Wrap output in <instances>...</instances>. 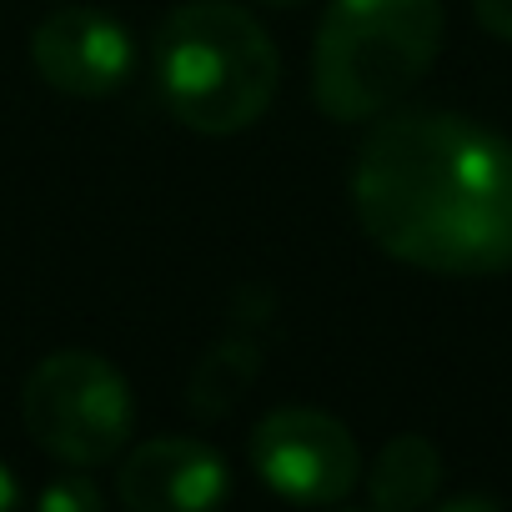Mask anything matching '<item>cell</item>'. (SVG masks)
<instances>
[{
    "label": "cell",
    "mask_w": 512,
    "mask_h": 512,
    "mask_svg": "<svg viewBox=\"0 0 512 512\" xmlns=\"http://www.w3.org/2000/svg\"><path fill=\"white\" fill-rule=\"evenodd\" d=\"M11 507H21V482L6 462H0V512H11Z\"/></svg>",
    "instance_id": "13"
},
{
    "label": "cell",
    "mask_w": 512,
    "mask_h": 512,
    "mask_svg": "<svg viewBox=\"0 0 512 512\" xmlns=\"http://www.w3.org/2000/svg\"><path fill=\"white\" fill-rule=\"evenodd\" d=\"M251 472L267 492L297 507H332L347 502L362 482V452L347 422L322 407H277L251 427Z\"/></svg>",
    "instance_id": "5"
},
{
    "label": "cell",
    "mask_w": 512,
    "mask_h": 512,
    "mask_svg": "<svg viewBox=\"0 0 512 512\" xmlns=\"http://www.w3.org/2000/svg\"><path fill=\"white\" fill-rule=\"evenodd\" d=\"M21 417L31 442L61 467H106L126 452L136 427L131 382L101 352H51L21 392Z\"/></svg>",
    "instance_id": "4"
},
{
    "label": "cell",
    "mask_w": 512,
    "mask_h": 512,
    "mask_svg": "<svg viewBox=\"0 0 512 512\" xmlns=\"http://www.w3.org/2000/svg\"><path fill=\"white\" fill-rule=\"evenodd\" d=\"M262 6H302V0H262Z\"/></svg>",
    "instance_id": "14"
},
{
    "label": "cell",
    "mask_w": 512,
    "mask_h": 512,
    "mask_svg": "<svg viewBox=\"0 0 512 512\" xmlns=\"http://www.w3.org/2000/svg\"><path fill=\"white\" fill-rule=\"evenodd\" d=\"M231 472L201 437H151L121 457L116 492L131 512H206L226 502Z\"/></svg>",
    "instance_id": "7"
},
{
    "label": "cell",
    "mask_w": 512,
    "mask_h": 512,
    "mask_svg": "<svg viewBox=\"0 0 512 512\" xmlns=\"http://www.w3.org/2000/svg\"><path fill=\"white\" fill-rule=\"evenodd\" d=\"M502 502L497 497H447L442 512H497Z\"/></svg>",
    "instance_id": "12"
},
{
    "label": "cell",
    "mask_w": 512,
    "mask_h": 512,
    "mask_svg": "<svg viewBox=\"0 0 512 512\" xmlns=\"http://www.w3.org/2000/svg\"><path fill=\"white\" fill-rule=\"evenodd\" d=\"M362 231L432 277L512 272V141L457 111H392L352 161Z\"/></svg>",
    "instance_id": "1"
},
{
    "label": "cell",
    "mask_w": 512,
    "mask_h": 512,
    "mask_svg": "<svg viewBox=\"0 0 512 512\" xmlns=\"http://www.w3.org/2000/svg\"><path fill=\"white\" fill-rule=\"evenodd\" d=\"M442 36V0H327L312 41L317 111L342 126L387 116L432 71Z\"/></svg>",
    "instance_id": "3"
},
{
    "label": "cell",
    "mask_w": 512,
    "mask_h": 512,
    "mask_svg": "<svg viewBox=\"0 0 512 512\" xmlns=\"http://www.w3.org/2000/svg\"><path fill=\"white\" fill-rule=\"evenodd\" d=\"M437 487H442V452L422 432L392 437L367 472V502L377 512H417L437 497Z\"/></svg>",
    "instance_id": "8"
},
{
    "label": "cell",
    "mask_w": 512,
    "mask_h": 512,
    "mask_svg": "<svg viewBox=\"0 0 512 512\" xmlns=\"http://www.w3.org/2000/svg\"><path fill=\"white\" fill-rule=\"evenodd\" d=\"M36 507H41V512H101L106 497H101V487L76 467V472H56L51 482H41Z\"/></svg>",
    "instance_id": "10"
},
{
    "label": "cell",
    "mask_w": 512,
    "mask_h": 512,
    "mask_svg": "<svg viewBox=\"0 0 512 512\" xmlns=\"http://www.w3.org/2000/svg\"><path fill=\"white\" fill-rule=\"evenodd\" d=\"M472 16L482 21L487 36L512 41V0H472Z\"/></svg>",
    "instance_id": "11"
},
{
    "label": "cell",
    "mask_w": 512,
    "mask_h": 512,
    "mask_svg": "<svg viewBox=\"0 0 512 512\" xmlns=\"http://www.w3.org/2000/svg\"><path fill=\"white\" fill-rule=\"evenodd\" d=\"M256 372H262V347L251 337H226L196 362L191 387H186V407L196 417H226L246 397Z\"/></svg>",
    "instance_id": "9"
},
{
    "label": "cell",
    "mask_w": 512,
    "mask_h": 512,
    "mask_svg": "<svg viewBox=\"0 0 512 512\" xmlns=\"http://www.w3.org/2000/svg\"><path fill=\"white\" fill-rule=\"evenodd\" d=\"M31 66L51 91L101 101V96H111L131 81L136 46H131L126 26L111 21L106 11L71 6V11L46 16L31 31Z\"/></svg>",
    "instance_id": "6"
},
{
    "label": "cell",
    "mask_w": 512,
    "mask_h": 512,
    "mask_svg": "<svg viewBox=\"0 0 512 512\" xmlns=\"http://www.w3.org/2000/svg\"><path fill=\"white\" fill-rule=\"evenodd\" d=\"M282 86V56L262 21L231 0H186L156 31V91L201 136L256 126Z\"/></svg>",
    "instance_id": "2"
}]
</instances>
